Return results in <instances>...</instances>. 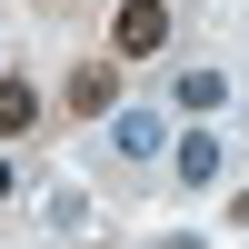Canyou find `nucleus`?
<instances>
[{"mask_svg": "<svg viewBox=\"0 0 249 249\" xmlns=\"http://www.w3.org/2000/svg\"><path fill=\"white\" fill-rule=\"evenodd\" d=\"M30 120H40V90L30 80H0V140H20Z\"/></svg>", "mask_w": 249, "mask_h": 249, "instance_id": "423d86ee", "label": "nucleus"}, {"mask_svg": "<svg viewBox=\"0 0 249 249\" xmlns=\"http://www.w3.org/2000/svg\"><path fill=\"white\" fill-rule=\"evenodd\" d=\"M0 199H10V160H0Z\"/></svg>", "mask_w": 249, "mask_h": 249, "instance_id": "0eeeda50", "label": "nucleus"}, {"mask_svg": "<svg viewBox=\"0 0 249 249\" xmlns=\"http://www.w3.org/2000/svg\"><path fill=\"white\" fill-rule=\"evenodd\" d=\"M170 100H179L190 120H219V110H230V70H210V60H190V70L170 80Z\"/></svg>", "mask_w": 249, "mask_h": 249, "instance_id": "f03ea898", "label": "nucleus"}, {"mask_svg": "<svg viewBox=\"0 0 249 249\" xmlns=\"http://www.w3.org/2000/svg\"><path fill=\"white\" fill-rule=\"evenodd\" d=\"M160 140H170V130H160V110H140V100L110 120V150H120V160H160Z\"/></svg>", "mask_w": 249, "mask_h": 249, "instance_id": "20e7f679", "label": "nucleus"}, {"mask_svg": "<svg viewBox=\"0 0 249 249\" xmlns=\"http://www.w3.org/2000/svg\"><path fill=\"white\" fill-rule=\"evenodd\" d=\"M160 40H170V0H120L110 10V50L120 60H150Z\"/></svg>", "mask_w": 249, "mask_h": 249, "instance_id": "f257e3e1", "label": "nucleus"}, {"mask_svg": "<svg viewBox=\"0 0 249 249\" xmlns=\"http://www.w3.org/2000/svg\"><path fill=\"white\" fill-rule=\"evenodd\" d=\"M219 160H230V150H219L210 130H190V140H179V179H190V190H210V179H219Z\"/></svg>", "mask_w": 249, "mask_h": 249, "instance_id": "39448f33", "label": "nucleus"}, {"mask_svg": "<svg viewBox=\"0 0 249 249\" xmlns=\"http://www.w3.org/2000/svg\"><path fill=\"white\" fill-rule=\"evenodd\" d=\"M70 110H80V120L120 110V60H80V70H70Z\"/></svg>", "mask_w": 249, "mask_h": 249, "instance_id": "7ed1b4c3", "label": "nucleus"}]
</instances>
